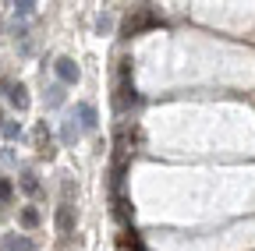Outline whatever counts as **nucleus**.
Here are the masks:
<instances>
[{"mask_svg": "<svg viewBox=\"0 0 255 251\" xmlns=\"http://www.w3.org/2000/svg\"><path fill=\"white\" fill-rule=\"evenodd\" d=\"M138 145H142V131H138V124L121 120V124H117V142H114L117 160H121V163H128V160H131V156L138 152Z\"/></svg>", "mask_w": 255, "mask_h": 251, "instance_id": "1", "label": "nucleus"}, {"mask_svg": "<svg viewBox=\"0 0 255 251\" xmlns=\"http://www.w3.org/2000/svg\"><path fill=\"white\" fill-rule=\"evenodd\" d=\"M71 195H75L71 180H64V198L57 205V230H60V237H71L75 234V205H71Z\"/></svg>", "mask_w": 255, "mask_h": 251, "instance_id": "2", "label": "nucleus"}, {"mask_svg": "<svg viewBox=\"0 0 255 251\" xmlns=\"http://www.w3.org/2000/svg\"><path fill=\"white\" fill-rule=\"evenodd\" d=\"M117 110L124 113L128 106L135 103V85H131V60H121V68H117Z\"/></svg>", "mask_w": 255, "mask_h": 251, "instance_id": "3", "label": "nucleus"}, {"mask_svg": "<svg viewBox=\"0 0 255 251\" xmlns=\"http://www.w3.org/2000/svg\"><path fill=\"white\" fill-rule=\"evenodd\" d=\"M159 18H156V11L149 7V4H142V7H135L131 14L124 18V36H135V32H142V28H149V25H156Z\"/></svg>", "mask_w": 255, "mask_h": 251, "instance_id": "4", "label": "nucleus"}, {"mask_svg": "<svg viewBox=\"0 0 255 251\" xmlns=\"http://www.w3.org/2000/svg\"><path fill=\"white\" fill-rule=\"evenodd\" d=\"M32 142H36V152L46 156V160H53V138H50V128H46V120L36 124V131H32Z\"/></svg>", "mask_w": 255, "mask_h": 251, "instance_id": "5", "label": "nucleus"}, {"mask_svg": "<svg viewBox=\"0 0 255 251\" xmlns=\"http://www.w3.org/2000/svg\"><path fill=\"white\" fill-rule=\"evenodd\" d=\"M53 71H57L60 85H75V82H78V64H75L71 57H60L57 64H53Z\"/></svg>", "mask_w": 255, "mask_h": 251, "instance_id": "6", "label": "nucleus"}, {"mask_svg": "<svg viewBox=\"0 0 255 251\" xmlns=\"http://www.w3.org/2000/svg\"><path fill=\"white\" fill-rule=\"evenodd\" d=\"M96 124H100V117H96V106H92V103H78V128L92 131Z\"/></svg>", "mask_w": 255, "mask_h": 251, "instance_id": "7", "label": "nucleus"}, {"mask_svg": "<svg viewBox=\"0 0 255 251\" xmlns=\"http://www.w3.org/2000/svg\"><path fill=\"white\" fill-rule=\"evenodd\" d=\"M7 96H11V103H14V110H28V103H32V99H28V88H25L21 82L7 88Z\"/></svg>", "mask_w": 255, "mask_h": 251, "instance_id": "8", "label": "nucleus"}, {"mask_svg": "<svg viewBox=\"0 0 255 251\" xmlns=\"http://www.w3.org/2000/svg\"><path fill=\"white\" fill-rule=\"evenodd\" d=\"M4 248H7V251H36V244H32L25 234H18V237L7 234V237H4Z\"/></svg>", "mask_w": 255, "mask_h": 251, "instance_id": "9", "label": "nucleus"}, {"mask_svg": "<svg viewBox=\"0 0 255 251\" xmlns=\"http://www.w3.org/2000/svg\"><path fill=\"white\" fill-rule=\"evenodd\" d=\"M18 184H21V191H25V195H39V177L32 173V170H25V173L18 177Z\"/></svg>", "mask_w": 255, "mask_h": 251, "instance_id": "10", "label": "nucleus"}, {"mask_svg": "<svg viewBox=\"0 0 255 251\" xmlns=\"http://www.w3.org/2000/svg\"><path fill=\"white\" fill-rule=\"evenodd\" d=\"M117 244H121L124 251H142V241H138V234H135V230H124Z\"/></svg>", "mask_w": 255, "mask_h": 251, "instance_id": "11", "label": "nucleus"}, {"mask_svg": "<svg viewBox=\"0 0 255 251\" xmlns=\"http://www.w3.org/2000/svg\"><path fill=\"white\" fill-rule=\"evenodd\" d=\"M14 7V18H32L36 14V4H32V0H18V4H11Z\"/></svg>", "mask_w": 255, "mask_h": 251, "instance_id": "12", "label": "nucleus"}, {"mask_svg": "<svg viewBox=\"0 0 255 251\" xmlns=\"http://www.w3.org/2000/svg\"><path fill=\"white\" fill-rule=\"evenodd\" d=\"M64 103V85H50L46 88V106H60Z\"/></svg>", "mask_w": 255, "mask_h": 251, "instance_id": "13", "label": "nucleus"}, {"mask_svg": "<svg viewBox=\"0 0 255 251\" xmlns=\"http://www.w3.org/2000/svg\"><path fill=\"white\" fill-rule=\"evenodd\" d=\"M0 131H4V138H7V142H14V138H21V124L4 120V124H0Z\"/></svg>", "mask_w": 255, "mask_h": 251, "instance_id": "14", "label": "nucleus"}, {"mask_svg": "<svg viewBox=\"0 0 255 251\" xmlns=\"http://www.w3.org/2000/svg\"><path fill=\"white\" fill-rule=\"evenodd\" d=\"M36 223H39V212L32 209V205H28V209H21V227H28V230H32Z\"/></svg>", "mask_w": 255, "mask_h": 251, "instance_id": "15", "label": "nucleus"}, {"mask_svg": "<svg viewBox=\"0 0 255 251\" xmlns=\"http://www.w3.org/2000/svg\"><path fill=\"white\" fill-rule=\"evenodd\" d=\"M11 195H14V184L7 177H0V202H11Z\"/></svg>", "mask_w": 255, "mask_h": 251, "instance_id": "16", "label": "nucleus"}, {"mask_svg": "<svg viewBox=\"0 0 255 251\" xmlns=\"http://www.w3.org/2000/svg\"><path fill=\"white\" fill-rule=\"evenodd\" d=\"M75 138H78V124L68 120V124H64V142H75Z\"/></svg>", "mask_w": 255, "mask_h": 251, "instance_id": "17", "label": "nucleus"}, {"mask_svg": "<svg viewBox=\"0 0 255 251\" xmlns=\"http://www.w3.org/2000/svg\"><path fill=\"white\" fill-rule=\"evenodd\" d=\"M0 124H4V117H0Z\"/></svg>", "mask_w": 255, "mask_h": 251, "instance_id": "18", "label": "nucleus"}]
</instances>
